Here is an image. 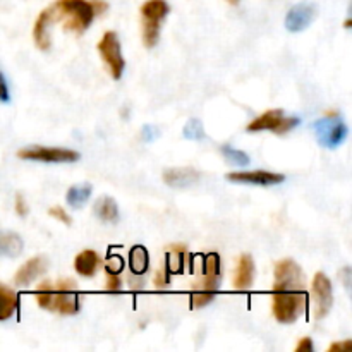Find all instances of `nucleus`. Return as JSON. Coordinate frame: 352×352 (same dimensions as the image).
Here are the masks:
<instances>
[{
    "label": "nucleus",
    "instance_id": "1",
    "mask_svg": "<svg viewBox=\"0 0 352 352\" xmlns=\"http://www.w3.org/2000/svg\"><path fill=\"white\" fill-rule=\"evenodd\" d=\"M48 10L52 24L64 21V30L76 34L85 33L95 19V10L89 0H57Z\"/></svg>",
    "mask_w": 352,
    "mask_h": 352
},
{
    "label": "nucleus",
    "instance_id": "2",
    "mask_svg": "<svg viewBox=\"0 0 352 352\" xmlns=\"http://www.w3.org/2000/svg\"><path fill=\"white\" fill-rule=\"evenodd\" d=\"M308 296L305 291H272V311L284 325L298 322L306 311Z\"/></svg>",
    "mask_w": 352,
    "mask_h": 352
},
{
    "label": "nucleus",
    "instance_id": "3",
    "mask_svg": "<svg viewBox=\"0 0 352 352\" xmlns=\"http://www.w3.org/2000/svg\"><path fill=\"white\" fill-rule=\"evenodd\" d=\"M141 34H143V45L146 48H153L160 38V26L170 7L165 0H146L141 6Z\"/></svg>",
    "mask_w": 352,
    "mask_h": 352
},
{
    "label": "nucleus",
    "instance_id": "4",
    "mask_svg": "<svg viewBox=\"0 0 352 352\" xmlns=\"http://www.w3.org/2000/svg\"><path fill=\"white\" fill-rule=\"evenodd\" d=\"M313 131H315L318 143L329 150L339 148L346 141L347 133H349L346 122L337 113H330V116L313 122Z\"/></svg>",
    "mask_w": 352,
    "mask_h": 352
},
{
    "label": "nucleus",
    "instance_id": "5",
    "mask_svg": "<svg viewBox=\"0 0 352 352\" xmlns=\"http://www.w3.org/2000/svg\"><path fill=\"white\" fill-rule=\"evenodd\" d=\"M299 122H301V119L299 117H287L284 116V112L278 109H274V110H267V112H263L261 116H258L256 119L251 120L250 124H248V133H261V131H272V133L278 134V136H282V134H287L289 131L294 129L296 126H299Z\"/></svg>",
    "mask_w": 352,
    "mask_h": 352
},
{
    "label": "nucleus",
    "instance_id": "6",
    "mask_svg": "<svg viewBox=\"0 0 352 352\" xmlns=\"http://www.w3.org/2000/svg\"><path fill=\"white\" fill-rule=\"evenodd\" d=\"M96 48H98L100 57H102L103 64L107 65V69H109L112 79L122 78L126 62H124L122 50H120L119 36H117L113 31H107V33L102 36V40L98 41V47Z\"/></svg>",
    "mask_w": 352,
    "mask_h": 352
},
{
    "label": "nucleus",
    "instance_id": "7",
    "mask_svg": "<svg viewBox=\"0 0 352 352\" xmlns=\"http://www.w3.org/2000/svg\"><path fill=\"white\" fill-rule=\"evenodd\" d=\"M48 311L60 313V315H76L79 311V298L74 280L67 278V280L57 282L52 292Z\"/></svg>",
    "mask_w": 352,
    "mask_h": 352
},
{
    "label": "nucleus",
    "instance_id": "8",
    "mask_svg": "<svg viewBox=\"0 0 352 352\" xmlns=\"http://www.w3.org/2000/svg\"><path fill=\"white\" fill-rule=\"evenodd\" d=\"M305 274L296 261L280 260L275 263L274 291H305Z\"/></svg>",
    "mask_w": 352,
    "mask_h": 352
},
{
    "label": "nucleus",
    "instance_id": "9",
    "mask_svg": "<svg viewBox=\"0 0 352 352\" xmlns=\"http://www.w3.org/2000/svg\"><path fill=\"white\" fill-rule=\"evenodd\" d=\"M17 157L23 160L43 162V164H72L79 160L78 151L64 150V148H45L31 146L17 151Z\"/></svg>",
    "mask_w": 352,
    "mask_h": 352
},
{
    "label": "nucleus",
    "instance_id": "10",
    "mask_svg": "<svg viewBox=\"0 0 352 352\" xmlns=\"http://www.w3.org/2000/svg\"><path fill=\"white\" fill-rule=\"evenodd\" d=\"M311 296L315 301V318L323 320L330 313L333 305V291H332V282L327 277L325 274L318 272L313 277L311 284Z\"/></svg>",
    "mask_w": 352,
    "mask_h": 352
},
{
    "label": "nucleus",
    "instance_id": "11",
    "mask_svg": "<svg viewBox=\"0 0 352 352\" xmlns=\"http://www.w3.org/2000/svg\"><path fill=\"white\" fill-rule=\"evenodd\" d=\"M316 16H318V7H316V3L301 2L289 9L287 16H285V28L291 33L305 31L316 19Z\"/></svg>",
    "mask_w": 352,
    "mask_h": 352
},
{
    "label": "nucleus",
    "instance_id": "12",
    "mask_svg": "<svg viewBox=\"0 0 352 352\" xmlns=\"http://www.w3.org/2000/svg\"><path fill=\"white\" fill-rule=\"evenodd\" d=\"M227 179H229L230 182H243V184L254 186H274L284 182V175L267 170L232 172V174H227Z\"/></svg>",
    "mask_w": 352,
    "mask_h": 352
},
{
    "label": "nucleus",
    "instance_id": "13",
    "mask_svg": "<svg viewBox=\"0 0 352 352\" xmlns=\"http://www.w3.org/2000/svg\"><path fill=\"white\" fill-rule=\"evenodd\" d=\"M48 261L45 256H34L31 260H28L19 270L14 275V284L19 285V287H26V285L33 284L38 277L47 272Z\"/></svg>",
    "mask_w": 352,
    "mask_h": 352
},
{
    "label": "nucleus",
    "instance_id": "14",
    "mask_svg": "<svg viewBox=\"0 0 352 352\" xmlns=\"http://www.w3.org/2000/svg\"><path fill=\"white\" fill-rule=\"evenodd\" d=\"M199 181V172L191 167H177V168H167L164 172V182L170 188L184 189L191 188Z\"/></svg>",
    "mask_w": 352,
    "mask_h": 352
},
{
    "label": "nucleus",
    "instance_id": "15",
    "mask_svg": "<svg viewBox=\"0 0 352 352\" xmlns=\"http://www.w3.org/2000/svg\"><path fill=\"white\" fill-rule=\"evenodd\" d=\"M220 285V258L217 253L208 254L205 258V272L201 280L198 282V291L217 292Z\"/></svg>",
    "mask_w": 352,
    "mask_h": 352
},
{
    "label": "nucleus",
    "instance_id": "16",
    "mask_svg": "<svg viewBox=\"0 0 352 352\" xmlns=\"http://www.w3.org/2000/svg\"><path fill=\"white\" fill-rule=\"evenodd\" d=\"M254 280V263L250 254H241L234 268V287L237 291H248Z\"/></svg>",
    "mask_w": 352,
    "mask_h": 352
},
{
    "label": "nucleus",
    "instance_id": "17",
    "mask_svg": "<svg viewBox=\"0 0 352 352\" xmlns=\"http://www.w3.org/2000/svg\"><path fill=\"white\" fill-rule=\"evenodd\" d=\"M50 28H52L50 10H48V7H47V9L41 10L40 16L36 17V21H34V28H33L34 43L38 45V48H40V50H50V47H52Z\"/></svg>",
    "mask_w": 352,
    "mask_h": 352
},
{
    "label": "nucleus",
    "instance_id": "18",
    "mask_svg": "<svg viewBox=\"0 0 352 352\" xmlns=\"http://www.w3.org/2000/svg\"><path fill=\"white\" fill-rule=\"evenodd\" d=\"M100 265V256L96 251L85 250L76 256L74 260V268L81 277H93L98 270Z\"/></svg>",
    "mask_w": 352,
    "mask_h": 352
},
{
    "label": "nucleus",
    "instance_id": "19",
    "mask_svg": "<svg viewBox=\"0 0 352 352\" xmlns=\"http://www.w3.org/2000/svg\"><path fill=\"white\" fill-rule=\"evenodd\" d=\"M93 210H95V215L98 217L102 222L113 223L119 220V208H117L116 199L110 198V196H102V198L96 199Z\"/></svg>",
    "mask_w": 352,
    "mask_h": 352
},
{
    "label": "nucleus",
    "instance_id": "20",
    "mask_svg": "<svg viewBox=\"0 0 352 352\" xmlns=\"http://www.w3.org/2000/svg\"><path fill=\"white\" fill-rule=\"evenodd\" d=\"M24 243L17 234L0 232V258H17L23 253Z\"/></svg>",
    "mask_w": 352,
    "mask_h": 352
},
{
    "label": "nucleus",
    "instance_id": "21",
    "mask_svg": "<svg viewBox=\"0 0 352 352\" xmlns=\"http://www.w3.org/2000/svg\"><path fill=\"white\" fill-rule=\"evenodd\" d=\"M17 305H19V298L16 292L7 285L0 284V322H6L14 313L17 311Z\"/></svg>",
    "mask_w": 352,
    "mask_h": 352
},
{
    "label": "nucleus",
    "instance_id": "22",
    "mask_svg": "<svg viewBox=\"0 0 352 352\" xmlns=\"http://www.w3.org/2000/svg\"><path fill=\"white\" fill-rule=\"evenodd\" d=\"M91 184L71 186L67 195H65V201H67V205L72 206V208H82V206L86 205V201L89 199V196H91Z\"/></svg>",
    "mask_w": 352,
    "mask_h": 352
},
{
    "label": "nucleus",
    "instance_id": "23",
    "mask_svg": "<svg viewBox=\"0 0 352 352\" xmlns=\"http://www.w3.org/2000/svg\"><path fill=\"white\" fill-rule=\"evenodd\" d=\"M129 263L131 270L136 275H143L148 270V263H150V256L148 251L143 246H134L129 253Z\"/></svg>",
    "mask_w": 352,
    "mask_h": 352
},
{
    "label": "nucleus",
    "instance_id": "24",
    "mask_svg": "<svg viewBox=\"0 0 352 352\" xmlns=\"http://www.w3.org/2000/svg\"><path fill=\"white\" fill-rule=\"evenodd\" d=\"M222 155L230 162V164L241 165V167H246V165H250V162H251L250 155L244 153V151H241V150H236V148H232L230 144H223Z\"/></svg>",
    "mask_w": 352,
    "mask_h": 352
},
{
    "label": "nucleus",
    "instance_id": "25",
    "mask_svg": "<svg viewBox=\"0 0 352 352\" xmlns=\"http://www.w3.org/2000/svg\"><path fill=\"white\" fill-rule=\"evenodd\" d=\"M182 134H184V138H188V140H192V141L201 140V138L205 136V129H203L201 120L189 119L188 122H186L184 129H182Z\"/></svg>",
    "mask_w": 352,
    "mask_h": 352
},
{
    "label": "nucleus",
    "instance_id": "26",
    "mask_svg": "<svg viewBox=\"0 0 352 352\" xmlns=\"http://www.w3.org/2000/svg\"><path fill=\"white\" fill-rule=\"evenodd\" d=\"M52 292H54V285H52V282L48 280L41 282L40 287H38L36 292H34V296H36V302L40 305V308L48 309V306H50Z\"/></svg>",
    "mask_w": 352,
    "mask_h": 352
},
{
    "label": "nucleus",
    "instance_id": "27",
    "mask_svg": "<svg viewBox=\"0 0 352 352\" xmlns=\"http://www.w3.org/2000/svg\"><path fill=\"white\" fill-rule=\"evenodd\" d=\"M217 292H208V291H195L191 296V301L195 308H203L208 302H212L215 299Z\"/></svg>",
    "mask_w": 352,
    "mask_h": 352
},
{
    "label": "nucleus",
    "instance_id": "28",
    "mask_svg": "<svg viewBox=\"0 0 352 352\" xmlns=\"http://www.w3.org/2000/svg\"><path fill=\"white\" fill-rule=\"evenodd\" d=\"M120 277L119 274H112V272H107V280H105V289L110 292L120 291Z\"/></svg>",
    "mask_w": 352,
    "mask_h": 352
},
{
    "label": "nucleus",
    "instance_id": "29",
    "mask_svg": "<svg viewBox=\"0 0 352 352\" xmlns=\"http://www.w3.org/2000/svg\"><path fill=\"white\" fill-rule=\"evenodd\" d=\"M48 215L54 217V219H57L58 222L65 223V226H71V223H72L71 217H69L67 213H65V210L60 208V206H54V208L48 210Z\"/></svg>",
    "mask_w": 352,
    "mask_h": 352
},
{
    "label": "nucleus",
    "instance_id": "30",
    "mask_svg": "<svg viewBox=\"0 0 352 352\" xmlns=\"http://www.w3.org/2000/svg\"><path fill=\"white\" fill-rule=\"evenodd\" d=\"M153 284L155 287L158 289H164L168 285V270H158L157 275L153 278Z\"/></svg>",
    "mask_w": 352,
    "mask_h": 352
},
{
    "label": "nucleus",
    "instance_id": "31",
    "mask_svg": "<svg viewBox=\"0 0 352 352\" xmlns=\"http://www.w3.org/2000/svg\"><path fill=\"white\" fill-rule=\"evenodd\" d=\"M122 270V260L119 256H112L105 263V272H112V274H119Z\"/></svg>",
    "mask_w": 352,
    "mask_h": 352
},
{
    "label": "nucleus",
    "instance_id": "32",
    "mask_svg": "<svg viewBox=\"0 0 352 352\" xmlns=\"http://www.w3.org/2000/svg\"><path fill=\"white\" fill-rule=\"evenodd\" d=\"M14 205H16V213L19 217H26L28 212H30L26 205V199H24L23 195H16V203H14Z\"/></svg>",
    "mask_w": 352,
    "mask_h": 352
},
{
    "label": "nucleus",
    "instance_id": "33",
    "mask_svg": "<svg viewBox=\"0 0 352 352\" xmlns=\"http://www.w3.org/2000/svg\"><path fill=\"white\" fill-rule=\"evenodd\" d=\"M10 100V93H9V86H7L6 76L0 72V102L7 103Z\"/></svg>",
    "mask_w": 352,
    "mask_h": 352
},
{
    "label": "nucleus",
    "instance_id": "34",
    "mask_svg": "<svg viewBox=\"0 0 352 352\" xmlns=\"http://www.w3.org/2000/svg\"><path fill=\"white\" fill-rule=\"evenodd\" d=\"M313 349H315V346H313L309 337H305V339L296 346V352H313Z\"/></svg>",
    "mask_w": 352,
    "mask_h": 352
},
{
    "label": "nucleus",
    "instance_id": "35",
    "mask_svg": "<svg viewBox=\"0 0 352 352\" xmlns=\"http://www.w3.org/2000/svg\"><path fill=\"white\" fill-rule=\"evenodd\" d=\"M158 134H160V131H158L157 127H153V126L143 127V138H144V140H146V141L155 140V138H158Z\"/></svg>",
    "mask_w": 352,
    "mask_h": 352
},
{
    "label": "nucleus",
    "instance_id": "36",
    "mask_svg": "<svg viewBox=\"0 0 352 352\" xmlns=\"http://www.w3.org/2000/svg\"><path fill=\"white\" fill-rule=\"evenodd\" d=\"M351 347H352L351 340H346V342H336L329 347V352H342V351L351 349Z\"/></svg>",
    "mask_w": 352,
    "mask_h": 352
},
{
    "label": "nucleus",
    "instance_id": "37",
    "mask_svg": "<svg viewBox=\"0 0 352 352\" xmlns=\"http://www.w3.org/2000/svg\"><path fill=\"white\" fill-rule=\"evenodd\" d=\"M93 6V10H95V16L96 14H103L107 10V2H103V0H89Z\"/></svg>",
    "mask_w": 352,
    "mask_h": 352
},
{
    "label": "nucleus",
    "instance_id": "38",
    "mask_svg": "<svg viewBox=\"0 0 352 352\" xmlns=\"http://www.w3.org/2000/svg\"><path fill=\"white\" fill-rule=\"evenodd\" d=\"M344 26H346V28H351V19H347V21H346V24H344Z\"/></svg>",
    "mask_w": 352,
    "mask_h": 352
},
{
    "label": "nucleus",
    "instance_id": "39",
    "mask_svg": "<svg viewBox=\"0 0 352 352\" xmlns=\"http://www.w3.org/2000/svg\"><path fill=\"white\" fill-rule=\"evenodd\" d=\"M229 2L230 3H237V2H239V0H229Z\"/></svg>",
    "mask_w": 352,
    "mask_h": 352
}]
</instances>
